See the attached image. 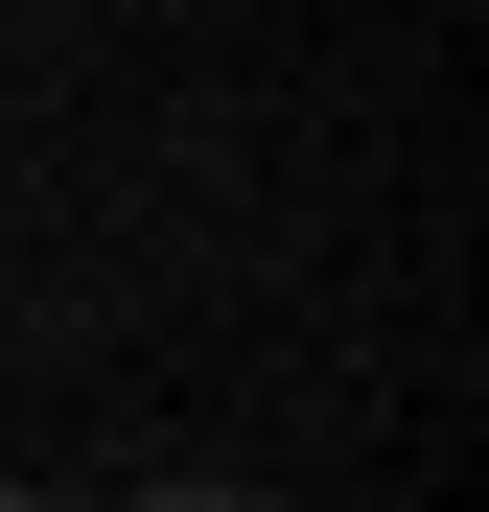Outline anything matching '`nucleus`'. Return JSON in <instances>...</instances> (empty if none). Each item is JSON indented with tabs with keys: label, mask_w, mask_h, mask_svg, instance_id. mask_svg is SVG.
<instances>
[{
	"label": "nucleus",
	"mask_w": 489,
	"mask_h": 512,
	"mask_svg": "<svg viewBox=\"0 0 489 512\" xmlns=\"http://www.w3.org/2000/svg\"><path fill=\"white\" fill-rule=\"evenodd\" d=\"M0 512H24V489H0Z\"/></svg>",
	"instance_id": "nucleus-2"
},
{
	"label": "nucleus",
	"mask_w": 489,
	"mask_h": 512,
	"mask_svg": "<svg viewBox=\"0 0 489 512\" xmlns=\"http://www.w3.org/2000/svg\"><path fill=\"white\" fill-rule=\"evenodd\" d=\"M140 512H257V489H140Z\"/></svg>",
	"instance_id": "nucleus-1"
}]
</instances>
